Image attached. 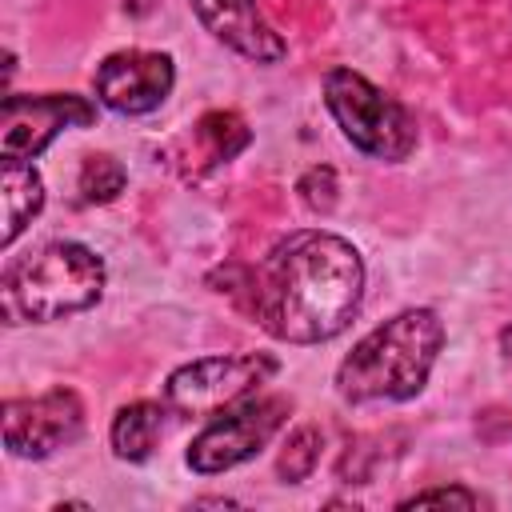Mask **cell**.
<instances>
[{
	"mask_svg": "<svg viewBox=\"0 0 512 512\" xmlns=\"http://www.w3.org/2000/svg\"><path fill=\"white\" fill-rule=\"evenodd\" d=\"M364 296V260L336 232H292L252 280V312L284 344H320L348 328Z\"/></svg>",
	"mask_w": 512,
	"mask_h": 512,
	"instance_id": "6da1fadb",
	"label": "cell"
},
{
	"mask_svg": "<svg viewBox=\"0 0 512 512\" xmlns=\"http://www.w3.org/2000/svg\"><path fill=\"white\" fill-rule=\"evenodd\" d=\"M444 324L432 308H404L372 328L336 368V392L348 404L412 400L440 356Z\"/></svg>",
	"mask_w": 512,
	"mask_h": 512,
	"instance_id": "7a4b0ae2",
	"label": "cell"
},
{
	"mask_svg": "<svg viewBox=\"0 0 512 512\" xmlns=\"http://www.w3.org/2000/svg\"><path fill=\"white\" fill-rule=\"evenodd\" d=\"M100 292L104 260L76 240H52L40 252L8 264L0 280V308L8 324H52L92 308Z\"/></svg>",
	"mask_w": 512,
	"mask_h": 512,
	"instance_id": "3957f363",
	"label": "cell"
},
{
	"mask_svg": "<svg viewBox=\"0 0 512 512\" xmlns=\"http://www.w3.org/2000/svg\"><path fill=\"white\" fill-rule=\"evenodd\" d=\"M324 104L340 132L352 140V148L376 156V160H408L416 148V124L400 100L380 92L372 80H364L352 68H332L324 76Z\"/></svg>",
	"mask_w": 512,
	"mask_h": 512,
	"instance_id": "277c9868",
	"label": "cell"
},
{
	"mask_svg": "<svg viewBox=\"0 0 512 512\" xmlns=\"http://www.w3.org/2000/svg\"><path fill=\"white\" fill-rule=\"evenodd\" d=\"M272 372H276V360L264 352L204 356V360L176 368L164 380V404L180 416H216V412L248 400Z\"/></svg>",
	"mask_w": 512,
	"mask_h": 512,
	"instance_id": "5b68a950",
	"label": "cell"
},
{
	"mask_svg": "<svg viewBox=\"0 0 512 512\" xmlns=\"http://www.w3.org/2000/svg\"><path fill=\"white\" fill-rule=\"evenodd\" d=\"M284 420H288V400L248 396V400L216 412V420L200 428V436L188 444V468L200 476L236 468V464L252 460L284 428Z\"/></svg>",
	"mask_w": 512,
	"mask_h": 512,
	"instance_id": "8992f818",
	"label": "cell"
},
{
	"mask_svg": "<svg viewBox=\"0 0 512 512\" xmlns=\"http://www.w3.org/2000/svg\"><path fill=\"white\" fill-rule=\"evenodd\" d=\"M96 120V108L76 92L24 96L8 92L0 104V156L36 160L64 128H84Z\"/></svg>",
	"mask_w": 512,
	"mask_h": 512,
	"instance_id": "52a82bcc",
	"label": "cell"
},
{
	"mask_svg": "<svg viewBox=\"0 0 512 512\" xmlns=\"http://www.w3.org/2000/svg\"><path fill=\"white\" fill-rule=\"evenodd\" d=\"M84 428V404L72 388H48L40 396L4 404V448L20 460H44L72 444Z\"/></svg>",
	"mask_w": 512,
	"mask_h": 512,
	"instance_id": "ba28073f",
	"label": "cell"
},
{
	"mask_svg": "<svg viewBox=\"0 0 512 512\" xmlns=\"http://www.w3.org/2000/svg\"><path fill=\"white\" fill-rule=\"evenodd\" d=\"M96 100L120 116H144L160 108L176 84V68L168 52H148V48H124L100 60L96 76Z\"/></svg>",
	"mask_w": 512,
	"mask_h": 512,
	"instance_id": "9c48e42d",
	"label": "cell"
},
{
	"mask_svg": "<svg viewBox=\"0 0 512 512\" xmlns=\"http://www.w3.org/2000/svg\"><path fill=\"white\" fill-rule=\"evenodd\" d=\"M192 12L220 44H228L232 52H240L256 64H276L288 52V44L276 36V28L260 16L256 0H192Z\"/></svg>",
	"mask_w": 512,
	"mask_h": 512,
	"instance_id": "30bf717a",
	"label": "cell"
},
{
	"mask_svg": "<svg viewBox=\"0 0 512 512\" xmlns=\"http://www.w3.org/2000/svg\"><path fill=\"white\" fill-rule=\"evenodd\" d=\"M0 200H4V248H12L16 236L32 224V216L44 208V180L32 168V160L4 156V164H0Z\"/></svg>",
	"mask_w": 512,
	"mask_h": 512,
	"instance_id": "8fae6325",
	"label": "cell"
},
{
	"mask_svg": "<svg viewBox=\"0 0 512 512\" xmlns=\"http://www.w3.org/2000/svg\"><path fill=\"white\" fill-rule=\"evenodd\" d=\"M160 424H164V408L152 404V400H136V404H124L116 416H112V452L128 464H140L152 456L156 448V436H160Z\"/></svg>",
	"mask_w": 512,
	"mask_h": 512,
	"instance_id": "7c38bea8",
	"label": "cell"
},
{
	"mask_svg": "<svg viewBox=\"0 0 512 512\" xmlns=\"http://www.w3.org/2000/svg\"><path fill=\"white\" fill-rule=\"evenodd\" d=\"M120 192H124V168H120V160H112V156L100 152V156H88L80 164V196L88 204H108Z\"/></svg>",
	"mask_w": 512,
	"mask_h": 512,
	"instance_id": "4fadbf2b",
	"label": "cell"
},
{
	"mask_svg": "<svg viewBox=\"0 0 512 512\" xmlns=\"http://www.w3.org/2000/svg\"><path fill=\"white\" fill-rule=\"evenodd\" d=\"M196 132H200V140L208 144L212 160H232V156L248 144V128H244V120L232 116V112H208V116L196 124Z\"/></svg>",
	"mask_w": 512,
	"mask_h": 512,
	"instance_id": "5bb4252c",
	"label": "cell"
},
{
	"mask_svg": "<svg viewBox=\"0 0 512 512\" xmlns=\"http://www.w3.org/2000/svg\"><path fill=\"white\" fill-rule=\"evenodd\" d=\"M316 460H320V432L304 424V428H296V432L288 436V444H284L276 468H280V476H284L288 484H300L304 476H312Z\"/></svg>",
	"mask_w": 512,
	"mask_h": 512,
	"instance_id": "9a60e30c",
	"label": "cell"
},
{
	"mask_svg": "<svg viewBox=\"0 0 512 512\" xmlns=\"http://www.w3.org/2000/svg\"><path fill=\"white\" fill-rule=\"evenodd\" d=\"M300 196H304V204L308 208H332V192H336V176H332V168H308L304 176H300Z\"/></svg>",
	"mask_w": 512,
	"mask_h": 512,
	"instance_id": "2e32d148",
	"label": "cell"
},
{
	"mask_svg": "<svg viewBox=\"0 0 512 512\" xmlns=\"http://www.w3.org/2000/svg\"><path fill=\"white\" fill-rule=\"evenodd\" d=\"M428 504H460V508H476L480 496L468 488H424L416 496H408L400 508H428Z\"/></svg>",
	"mask_w": 512,
	"mask_h": 512,
	"instance_id": "e0dca14e",
	"label": "cell"
}]
</instances>
